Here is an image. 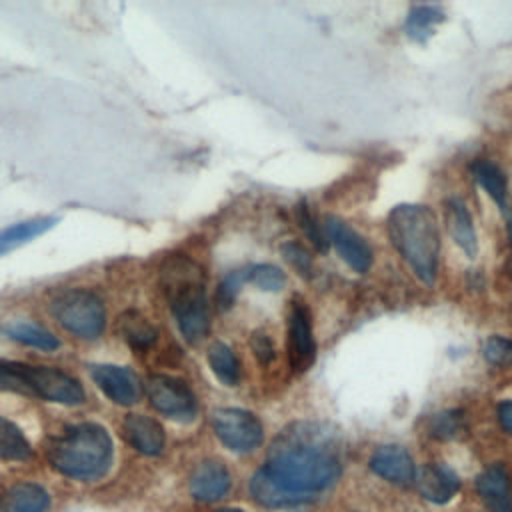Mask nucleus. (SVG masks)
I'll use <instances>...</instances> for the list:
<instances>
[{
	"mask_svg": "<svg viewBox=\"0 0 512 512\" xmlns=\"http://www.w3.org/2000/svg\"><path fill=\"white\" fill-rule=\"evenodd\" d=\"M388 236L412 272L432 284L438 270L440 236L434 214L420 204H400L388 214Z\"/></svg>",
	"mask_w": 512,
	"mask_h": 512,
	"instance_id": "3",
	"label": "nucleus"
},
{
	"mask_svg": "<svg viewBox=\"0 0 512 512\" xmlns=\"http://www.w3.org/2000/svg\"><path fill=\"white\" fill-rule=\"evenodd\" d=\"M208 364L214 372V376L226 384V386H236L240 380V364L232 348L224 342H214L208 348Z\"/></svg>",
	"mask_w": 512,
	"mask_h": 512,
	"instance_id": "22",
	"label": "nucleus"
},
{
	"mask_svg": "<svg viewBox=\"0 0 512 512\" xmlns=\"http://www.w3.org/2000/svg\"><path fill=\"white\" fill-rule=\"evenodd\" d=\"M498 420L502 424V428L512 434V400H504L498 406Z\"/></svg>",
	"mask_w": 512,
	"mask_h": 512,
	"instance_id": "33",
	"label": "nucleus"
},
{
	"mask_svg": "<svg viewBox=\"0 0 512 512\" xmlns=\"http://www.w3.org/2000/svg\"><path fill=\"white\" fill-rule=\"evenodd\" d=\"M124 436L126 440L142 454L156 456L164 448V428L150 416L128 414L124 418Z\"/></svg>",
	"mask_w": 512,
	"mask_h": 512,
	"instance_id": "15",
	"label": "nucleus"
},
{
	"mask_svg": "<svg viewBox=\"0 0 512 512\" xmlns=\"http://www.w3.org/2000/svg\"><path fill=\"white\" fill-rule=\"evenodd\" d=\"M230 488V472L218 460L200 462L190 476V492L194 498L212 502L222 498Z\"/></svg>",
	"mask_w": 512,
	"mask_h": 512,
	"instance_id": "14",
	"label": "nucleus"
},
{
	"mask_svg": "<svg viewBox=\"0 0 512 512\" xmlns=\"http://www.w3.org/2000/svg\"><path fill=\"white\" fill-rule=\"evenodd\" d=\"M324 232L328 236V242L334 244L340 258L356 272H366L372 264V250L366 244V240L352 230L346 222H342L336 216H326L324 220Z\"/></svg>",
	"mask_w": 512,
	"mask_h": 512,
	"instance_id": "10",
	"label": "nucleus"
},
{
	"mask_svg": "<svg viewBox=\"0 0 512 512\" xmlns=\"http://www.w3.org/2000/svg\"><path fill=\"white\" fill-rule=\"evenodd\" d=\"M484 358L494 366H512V340L492 336L484 342Z\"/></svg>",
	"mask_w": 512,
	"mask_h": 512,
	"instance_id": "29",
	"label": "nucleus"
},
{
	"mask_svg": "<svg viewBox=\"0 0 512 512\" xmlns=\"http://www.w3.org/2000/svg\"><path fill=\"white\" fill-rule=\"evenodd\" d=\"M442 20L444 12L438 6H414L406 18V34L414 40H424Z\"/></svg>",
	"mask_w": 512,
	"mask_h": 512,
	"instance_id": "25",
	"label": "nucleus"
},
{
	"mask_svg": "<svg viewBox=\"0 0 512 512\" xmlns=\"http://www.w3.org/2000/svg\"><path fill=\"white\" fill-rule=\"evenodd\" d=\"M476 490L492 512H512L510 476L502 466H490L476 478Z\"/></svg>",
	"mask_w": 512,
	"mask_h": 512,
	"instance_id": "16",
	"label": "nucleus"
},
{
	"mask_svg": "<svg viewBox=\"0 0 512 512\" xmlns=\"http://www.w3.org/2000/svg\"><path fill=\"white\" fill-rule=\"evenodd\" d=\"M146 394L150 404L164 416L190 422L196 416V398L186 382L166 376V374H152L146 380Z\"/></svg>",
	"mask_w": 512,
	"mask_h": 512,
	"instance_id": "8",
	"label": "nucleus"
},
{
	"mask_svg": "<svg viewBox=\"0 0 512 512\" xmlns=\"http://www.w3.org/2000/svg\"><path fill=\"white\" fill-rule=\"evenodd\" d=\"M280 252H282L284 260H286L300 276H306V278L312 276V256H310V252H308L304 246H300V244H296V242H286V244H282Z\"/></svg>",
	"mask_w": 512,
	"mask_h": 512,
	"instance_id": "30",
	"label": "nucleus"
},
{
	"mask_svg": "<svg viewBox=\"0 0 512 512\" xmlns=\"http://www.w3.org/2000/svg\"><path fill=\"white\" fill-rule=\"evenodd\" d=\"M0 392H18L48 402L76 406L84 402L82 384L52 366H30L0 358Z\"/></svg>",
	"mask_w": 512,
	"mask_h": 512,
	"instance_id": "5",
	"label": "nucleus"
},
{
	"mask_svg": "<svg viewBox=\"0 0 512 512\" xmlns=\"http://www.w3.org/2000/svg\"><path fill=\"white\" fill-rule=\"evenodd\" d=\"M32 448L18 426L0 416V458L2 460H26Z\"/></svg>",
	"mask_w": 512,
	"mask_h": 512,
	"instance_id": "24",
	"label": "nucleus"
},
{
	"mask_svg": "<svg viewBox=\"0 0 512 512\" xmlns=\"http://www.w3.org/2000/svg\"><path fill=\"white\" fill-rule=\"evenodd\" d=\"M118 330L134 350H146L156 340V328L138 312L128 310L118 318Z\"/></svg>",
	"mask_w": 512,
	"mask_h": 512,
	"instance_id": "21",
	"label": "nucleus"
},
{
	"mask_svg": "<svg viewBox=\"0 0 512 512\" xmlns=\"http://www.w3.org/2000/svg\"><path fill=\"white\" fill-rule=\"evenodd\" d=\"M296 220H298L302 232H304V234L308 236V240L314 244V248L320 250V252H324V250L328 248V236H326V232H324V226H320V224L316 222V218L312 216V212H310V208L306 206V202H300V204L296 206Z\"/></svg>",
	"mask_w": 512,
	"mask_h": 512,
	"instance_id": "28",
	"label": "nucleus"
},
{
	"mask_svg": "<svg viewBox=\"0 0 512 512\" xmlns=\"http://www.w3.org/2000/svg\"><path fill=\"white\" fill-rule=\"evenodd\" d=\"M340 468L338 434L320 422H294L272 440L250 492L268 508L296 506L334 484Z\"/></svg>",
	"mask_w": 512,
	"mask_h": 512,
	"instance_id": "1",
	"label": "nucleus"
},
{
	"mask_svg": "<svg viewBox=\"0 0 512 512\" xmlns=\"http://www.w3.org/2000/svg\"><path fill=\"white\" fill-rule=\"evenodd\" d=\"M92 380L114 404L130 406L140 398V380L130 368L114 364L92 366Z\"/></svg>",
	"mask_w": 512,
	"mask_h": 512,
	"instance_id": "11",
	"label": "nucleus"
},
{
	"mask_svg": "<svg viewBox=\"0 0 512 512\" xmlns=\"http://www.w3.org/2000/svg\"><path fill=\"white\" fill-rule=\"evenodd\" d=\"M418 492L436 504L448 502L456 492H458V476L444 464L438 462H428L424 464L416 476H414Z\"/></svg>",
	"mask_w": 512,
	"mask_h": 512,
	"instance_id": "13",
	"label": "nucleus"
},
{
	"mask_svg": "<svg viewBox=\"0 0 512 512\" xmlns=\"http://www.w3.org/2000/svg\"><path fill=\"white\" fill-rule=\"evenodd\" d=\"M472 176L476 178V182L488 192V196L498 204L504 206L506 204V176L502 174V170L492 164L490 160H476L472 166Z\"/></svg>",
	"mask_w": 512,
	"mask_h": 512,
	"instance_id": "23",
	"label": "nucleus"
},
{
	"mask_svg": "<svg viewBox=\"0 0 512 512\" xmlns=\"http://www.w3.org/2000/svg\"><path fill=\"white\" fill-rule=\"evenodd\" d=\"M46 458L60 474L94 480L100 478L112 462V440L106 428L84 422L56 436L46 446Z\"/></svg>",
	"mask_w": 512,
	"mask_h": 512,
	"instance_id": "4",
	"label": "nucleus"
},
{
	"mask_svg": "<svg viewBox=\"0 0 512 512\" xmlns=\"http://www.w3.org/2000/svg\"><path fill=\"white\" fill-rule=\"evenodd\" d=\"M48 508V494L44 488L32 482L14 484L6 496L2 510L4 512H44Z\"/></svg>",
	"mask_w": 512,
	"mask_h": 512,
	"instance_id": "19",
	"label": "nucleus"
},
{
	"mask_svg": "<svg viewBox=\"0 0 512 512\" xmlns=\"http://www.w3.org/2000/svg\"><path fill=\"white\" fill-rule=\"evenodd\" d=\"M248 282L264 292H278L286 284V274L274 264H254L250 266Z\"/></svg>",
	"mask_w": 512,
	"mask_h": 512,
	"instance_id": "27",
	"label": "nucleus"
},
{
	"mask_svg": "<svg viewBox=\"0 0 512 512\" xmlns=\"http://www.w3.org/2000/svg\"><path fill=\"white\" fill-rule=\"evenodd\" d=\"M250 348H252V352H254V356L258 358L260 364H268L276 356V350H274V344H272L270 336L262 330H256L250 336Z\"/></svg>",
	"mask_w": 512,
	"mask_h": 512,
	"instance_id": "32",
	"label": "nucleus"
},
{
	"mask_svg": "<svg viewBox=\"0 0 512 512\" xmlns=\"http://www.w3.org/2000/svg\"><path fill=\"white\" fill-rule=\"evenodd\" d=\"M160 284L186 342H200L210 328L204 270L184 254H172L160 268Z\"/></svg>",
	"mask_w": 512,
	"mask_h": 512,
	"instance_id": "2",
	"label": "nucleus"
},
{
	"mask_svg": "<svg viewBox=\"0 0 512 512\" xmlns=\"http://www.w3.org/2000/svg\"><path fill=\"white\" fill-rule=\"evenodd\" d=\"M218 512H242V510H238V508H222Z\"/></svg>",
	"mask_w": 512,
	"mask_h": 512,
	"instance_id": "35",
	"label": "nucleus"
},
{
	"mask_svg": "<svg viewBox=\"0 0 512 512\" xmlns=\"http://www.w3.org/2000/svg\"><path fill=\"white\" fill-rule=\"evenodd\" d=\"M50 314L72 336L96 340L106 326L104 302L86 288H70L50 302Z\"/></svg>",
	"mask_w": 512,
	"mask_h": 512,
	"instance_id": "6",
	"label": "nucleus"
},
{
	"mask_svg": "<svg viewBox=\"0 0 512 512\" xmlns=\"http://www.w3.org/2000/svg\"><path fill=\"white\" fill-rule=\"evenodd\" d=\"M508 236H510V242H512V210L508 214Z\"/></svg>",
	"mask_w": 512,
	"mask_h": 512,
	"instance_id": "34",
	"label": "nucleus"
},
{
	"mask_svg": "<svg viewBox=\"0 0 512 512\" xmlns=\"http://www.w3.org/2000/svg\"><path fill=\"white\" fill-rule=\"evenodd\" d=\"M462 430V418L460 412H442L432 418L430 434L436 438H454Z\"/></svg>",
	"mask_w": 512,
	"mask_h": 512,
	"instance_id": "31",
	"label": "nucleus"
},
{
	"mask_svg": "<svg viewBox=\"0 0 512 512\" xmlns=\"http://www.w3.org/2000/svg\"><path fill=\"white\" fill-rule=\"evenodd\" d=\"M56 222H58V218H54V216H42V218L16 222V224L0 230V256L18 248V246H22V244H26V242H30L32 238L44 234Z\"/></svg>",
	"mask_w": 512,
	"mask_h": 512,
	"instance_id": "20",
	"label": "nucleus"
},
{
	"mask_svg": "<svg viewBox=\"0 0 512 512\" xmlns=\"http://www.w3.org/2000/svg\"><path fill=\"white\" fill-rule=\"evenodd\" d=\"M444 218H446V226L452 240L462 248V252L468 258H474L478 252V242H476L472 216L466 204L460 198H448L444 202Z\"/></svg>",
	"mask_w": 512,
	"mask_h": 512,
	"instance_id": "17",
	"label": "nucleus"
},
{
	"mask_svg": "<svg viewBox=\"0 0 512 512\" xmlns=\"http://www.w3.org/2000/svg\"><path fill=\"white\" fill-rule=\"evenodd\" d=\"M316 358V342L308 306L294 298L288 314V362L294 372H306Z\"/></svg>",
	"mask_w": 512,
	"mask_h": 512,
	"instance_id": "9",
	"label": "nucleus"
},
{
	"mask_svg": "<svg viewBox=\"0 0 512 512\" xmlns=\"http://www.w3.org/2000/svg\"><path fill=\"white\" fill-rule=\"evenodd\" d=\"M370 468L380 478L400 486L410 484L416 476V468L410 454L402 446H394V444L380 446L370 458Z\"/></svg>",
	"mask_w": 512,
	"mask_h": 512,
	"instance_id": "12",
	"label": "nucleus"
},
{
	"mask_svg": "<svg viewBox=\"0 0 512 512\" xmlns=\"http://www.w3.org/2000/svg\"><path fill=\"white\" fill-rule=\"evenodd\" d=\"M212 428L220 442L234 452H252L260 446L264 428L260 420L240 408H218L212 412Z\"/></svg>",
	"mask_w": 512,
	"mask_h": 512,
	"instance_id": "7",
	"label": "nucleus"
},
{
	"mask_svg": "<svg viewBox=\"0 0 512 512\" xmlns=\"http://www.w3.org/2000/svg\"><path fill=\"white\" fill-rule=\"evenodd\" d=\"M248 276H250V266L232 270L220 280V284L216 286V292H214V302L220 312H226L234 306L236 296L240 294L242 286L248 282Z\"/></svg>",
	"mask_w": 512,
	"mask_h": 512,
	"instance_id": "26",
	"label": "nucleus"
},
{
	"mask_svg": "<svg viewBox=\"0 0 512 512\" xmlns=\"http://www.w3.org/2000/svg\"><path fill=\"white\" fill-rule=\"evenodd\" d=\"M2 332L8 338H12L20 344L38 348V350H56L60 346V340L50 330H46L44 326H40L36 322L22 320V318L2 324Z\"/></svg>",
	"mask_w": 512,
	"mask_h": 512,
	"instance_id": "18",
	"label": "nucleus"
}]
</instances>
